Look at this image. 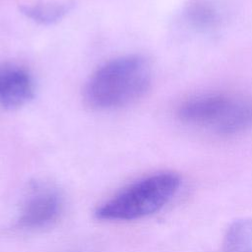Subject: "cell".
I'll return each instance as SVG.
<instances>
[{"label": "cell", "instance_id": "obj_1", "mask_svg": "<svg viewBox=\"0 0 252 252\" xmlns=\"http://www.w3.org/2000/svg\"><path fill=\"white\" fill-rule=\"evenodd\" d=\"M151 81V66L145 57L121 56L104 63L92 74L85 87V100L97 110L120 108L141 98Z\"/></svg>", "mask_w": 252, "mask_h": 252}, {"label": "cell", "instance_id": "obj_2", "mask_svg": "<svg viewBox=\"0 0 252 252\" xmlns=\"http://www.w3.org/2000/svg\"><path fill=\"white\" fill-rule=\"evenodd\" d=\"M179 185V177L172 172L153 174L122 189L100 206L95 215L101 220H109L145 218L168 203Z\"/></svg>", "mask_w": 252, "mask_h": 252}, {"label": "cell", "instance_id": "obj_3", "mask_svg": "<svg viewBox=\"0 0 252 252\" xmlns=\"http://www.w3.org/2000/svg\"><path fill=\"white\" fill-rule=\"evenodd\" d=\"M236 100L225 94L201 95L184 101L177 115L183 123L210 128L222 135Z\"/></svg>", "mask_w": 252, "mask_h": 252}, {"label": "cell", "instance_id": "obj_4", "mask_svg": "<svg viewBox=\"0 0 252 252\" xmlns=\"http://www.w3.org/2000/svg\"><path fill=\"white\" fill-rule=\"evenodd\" d=\"M62 208V199L56 189L47 184H33L21 206L18 225L25 229L46 227L58 220Z\"/></svg>", "mask_w": 252, "mask_h": 252}, {"label": "cell", "instance_id": "obj_5", "mask_svg": "<svg viewBox=\"0 0 252 252\" xmlns=\"http://www.w3.org/2000/svg\"><path fill=\"white\" fill-rule=\"evenodd\" d=\"M34 82L30 72L14 63H0V105L18 109L32 99Z\"/></svg>", "mask_w": 252, "mask_h": 252}, {"label": "cell", "instance_id": "obj_6", "mask_svg": "<svg viewBox=\"0 0 252 252\" xmlns=\"http://www.w3.org/2000/svg\"><path fill=\"white\" fill-rule=\"evenodd\" d=\"M73 8L72 2H41L21 7L29 19L41 25H51L63 19Z\"/></svg>", "mask_w": 252, "mask_h": 252}, {"label": "cell", "instance_id": "obj_7", "mask_svg": "<svg viewBox=\"0 0 252 252\" xmlns=\"http://www.w3.org/2000/svg\"><path fill=\"white\" fill-rule=\"evenodd\" d=\"M223 252H252V219L238 220L228 227Z\"/></svg>", "mask_w": 252, "mask_h": 252}, {"label": "cell", "instance_id": "obj_8", "mask_svg": "<svg viewBox=\"0 0 252 252\" xmlns=\"http://www.w3.org/2000/svg\"><path fill=\"white\" fill-rule=\"evenodd\" d=\"M190 22L198 28L213 27L218 21V13L210 3L198 0L192 3L187 11Z\"/></svg>", "mask_w": 252, "mask_h": 252}]
</instances>
